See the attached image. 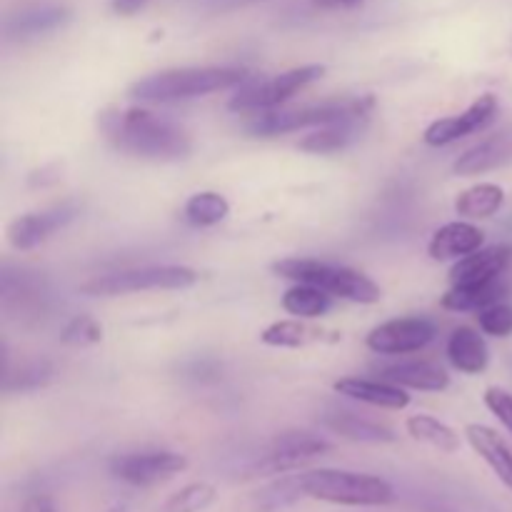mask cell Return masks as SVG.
Instances as JSON below:
<instances>
[{"instance_id":"6da1fadb","label":"cell","mask_w":512,"mask_h":512,"mask_svg":"<svg viewBox=\"0 0 512 512\" xmlns=\"http://www.w3.org/2000/svg\"><path fill=\"white\" fill-rule=\"evenodd\" d=\"M103 138L118 153L153 163H178L193 153V138L175 120L145 108H108L98 113Z\"/></svg>"},{"instance_id":"7a4b0ae2","label":"cell","mask_w":512,"mask_h":512,"mask_svg":"<svg viewBox=\"0 0 512 512\" xmlns=\"http://www.w3.org/2000/svg\"><path fill=\"white\" fill-rule=\"evenodd\" d=\"M250 75L238 65H188L145 75L130 85V98L140 103H180V100L205 98V95L235 90Z\"/></svg>"},{"instance_id":"3957f363","label":"cell","mask_w":512,"mask_h":512,"mask_svg":"<svg viewBox=\"0 0 512 512\" xmlns=\"http://www.w3.org/2000/svg\"><path fill=\"white\" fill-rule=\"evenodd\" d=\"M305 498L345 508H383L395 500V488L380 475L338 468H313L300 473Z\"/></svg>"},{"instance_id":"277c9868","label":"cell","mask_w":512,"mask_h":512,"mask_svg":"<svg viewBox=\"0 0 512 512\" xmlns=\"http://www.w3.org/2000/svg\"><path fill=\"white\" fill-rule=\"evenodd\" d=\"M273 273L278 278L293 280V283H308L315 288L325 290L328 295L348 303L375 305L383 298V290L360 270L348 268V265L328 263L318 258H283L273 263Z\"/></svg>"},{"instance_id":"5b68a950","label":"cell","mask_w":512,"mask_h":512,"mask_svg":"<svg viewBox=\"0 0 512 512\" xmlns=\"http://www.w3.org/2000/svg\"><path fill=\"white\" fill-rule=\"evenodd\" d=\"M373 95H355V98H335L318 105H305L298 110H268V113L250 115L245 130L255 138H275V135L298 133L308 128H323V125L338 123V120L358 118V115H373Z\"/></svg>"},{"instance_id":"8992f818","label":"cell","mask_w":512,"mask_h":512,"mask_svg":"<svg viewBox=\"0 0 512 512\" xmlns=\"http://www.w3.org/2000/svg\"><path fill=\"white\" fill-rule=\"evenodd\" d=\"M325 73H328L325 65L310 63L290 68L285 73L270 75V78H253L250 75L245 83H240L235 88L233 98L228 100V110L240 115L268 113V110H275L278 105L288 103L293 95H298L308 85L318 83Z\"/></svg>"},{"instance_id":"52a82bcc","label":"cell","mask_w":512,"mask_h":512,"mask_svg":"<svg viewBox=\"0 0 512 512\" xmlns=\"http://www.w3.org/2000/svg\"><path fill=\"white\" fill-rule=\"evenodd\" d=\"M198 280L200 275L188 265H145V268L95 275L80 285V293L93 298H118V295L153 293V290H188Z\"/></svg>"},{"instance_id":"ba28073f","label":"cell","mask_w":512,"mask_h":512,"mask_svg":"<svg viewBox=\"0 0 512 512\" xmlns=\"http://www.w3.org/2000/svg\"><path fill=\"white\" fill-rule=\"evenodd\" d=\"M333 445L325 438L313 433H305V430H285L278 433L268 445H265L263 453L253 460L250 465V475L255 478H278V475L293 473V470L305 468L313 460L323 458L325 453H330Z\"/></svg>"},{"instance_id":"9c48e42d","label":"cell","mask_w":512,"mask_h":512,"mask_svg":"<svg viewBox=\"0 0 512 512\" xmlns=\"http://www.w3.org/2000/svg\"><path fill=\"white\" fill-rule=\"evenodd\" d=\"M188 458L173 450H143L110 458L108 470L115 480L133 488H153L188 470Z\"/></svg>"},{"instance_id":"30bf717a","label":"cell","mask_w":512,"mask_h":512,"mask_svg":"<svg viewBox=\"0 0 512 512\" xmlns=\"http://www.w3.org/2000/svg\"><path fill=\"white\" fill-rule=\"evenodd\" d=\"M435 335H438V328L433 320L423 318V315H408V318H393L375 325L365 338V345L378 355L398 358V355H410L428 348Z\"/></svg>"},{"instance_id":"8fae6325","label":"cell","mask_w":512,"mask_h":512,"mask_svg":"<svg viewBox=\"0 0 512 512\" xmlns=\"http://www.w3.org/2000/svg\"><path fill=\"white\" fill-rule=\"evenodd\" d=\"M498 108V98H495L493 93L480 95V98L475 100V103H470L463 113L433 120L423 133L425 145H430V148H445V145L455 143V140L480 133V130H485L493 123L495 115H498Z\"/></svg>"},{"instance_id":"7c38bea8","label":"cell","mask_w":512,"mask_h":512,"mask_svg":"<svg viewBox=\"0 0 512 512\" xmlns=\"http://www.w3.org/2000/svg\"><path fill=\"white\" fill-rule=\"evenodd\" d=\"M78 218V205L75 203H60L48 210H38V213L18 215L5 228V238H8L10 248L15 250H33L43 245L53 233L63 230L70 220Z\"/></svg>"},{"instance_id":"4fadbf2b","label":"cell","mask_w":512,"mask_h":512,"mask_svg":"<svg viewBox=\"0 0 512 512\" xmlns=\"http://www.w3.org/2000/svg\"><path fill=\"white\" fill-rule=\"evenodd\" d=\"M343 340V333L333 328H323V325H313L310 320L303 318H288L275 320L268 328L260 333V343L268 348H283V350H300L308 345H335Z\"/></svg>"},{"instance_id":"5bb4252c","label":"cell","mask_w":512,"mask_h":512,"mask_svg":"<svg viewBox=\"0 0 512 512\" xmlns=\"http://www.w3.org/2000/svg\"><path fill=\"white\" fill-rule=\"evenodd\" d=\"M512 263V245H488L465 258L455 260L450 268V283L468 285V283H490L508 273Z\"/></svg>"},{"instance_id":"9a60e30c","label":"cell","mask_w":512,"mask_h":512,"mask_svg":"<svg viewBox=\"0 0 512 512\" xmlns=\"http://www.w3.org/2000/svg\"><path fill=\"white\" fill-rule=\"evenodd\" d=\"M333 390L343 398L355 400V403L373 405L380 410H405L410 405V395L400 385L388 383V380H370V378H340L335 380Z\"/></svg>"},{"instance_id":"2e32d148","label":"cell","mask_w":512,"mask_h":512,"mask_svg":"<svg viewBox=\"0 0 512 512\" xmlns=\"http://www.w3.org/2000/svg\"><path fill=\"white\" fill-rule=\"evenodd\" d=\"M510 163H512V130H500V133L488 135V138L480 140L478 145L465 150V153L453 163V173L463 175V178H473V175L490 173V170H498Z\"/></svg>"},{"instance_id":"e0dca14e","label":"cell","mask_w":512,"mask_h":512,"mask_svg":"<svg viewBox=\"0 0 512 512\" xmlns=\"http://www.w3.org/2000/svg\"><path fill=\"white\" fill-rule=\"evenodd\" d=\"M378 375L388 383L420 393H443L450 388V375L428 360H400V363L380 365Z\"/></svg>"},{"instance_id":"ac0fdd59","label":"cell","mask_w":512,"mask_h":512,"mask_svg":"<svg viewBox=\"0 0 512 512\" xmlns=\"http://www.w3.org/2000/svg\"><path fill=\"white\" fill-rule=\"evenodd\" d=\"M483 243L485 233L478 225H473L470 220H453V223H445L443 228L435 230L428 243V255L438 263L460 260L483 248Z\"/></svg>"},{"instance_id":"d6986e66","label":"cell","mask_w":512,"mask_h":512,"mask_svg":"<svg viewBox=\"0 0 512 512\" xmlns=\"http://www.w3.org/2000/svg\"><path fill=\"white\" fill-rule=\"evenodd\" d=\"M483 330H475L470 325H460L450 333L448 345H445V355H448L450 365L463 375H480L488 370L490 365V350L485 343Z\"/></svg>"},{"instance_id":"ffe728a7","label":"cell","mask_w":512,"mask_h":512,"mask_svg":"<svg viewBox=\"0 0 512 512\" xmlns=\"http://www.w3.org/2000/svg\"><path fill=\"white\" fill-rule=\"evenodd\" d=\"M465 440L470 443V448L485 460L490 470L498 475L500 483L505 488L512 490V450L510 445L495 433L493 428L488 425H480V423H470L465 425Z\"/></svg>"},{"instance_id":"44dd1931","label":"cell","mask_w":512,"mask_h":512,"mask_svg":"<svg viewBox=\"0 0 512 512\" xmlns=\"http://www.w3.org/2000/svg\"><path fill=\"white\" fill-rule=\"evenodd\" d=\"M368 123H370V115H358V118H348V120H338V123L323 125V128H318L315 133L305 135V138L298 143V148L305 150V153H315V155L338 153V150L350 148L355 140L363 138Z\"/></svg>"},{"instance_id":"7402d4cb","label":"cell","mask_w":512,"mask_h":512,"mask_svg":"<svg viewBox=\"0 0 512 512\" xmlns=\"http://www.w3.org/2000/svg\"><path fill=\"white\" fill-rule=\"evenodd\" d=\"M70 20V8L60 3H45V5H33V8L20 10L18 15L8 20L5 30L13 38H38V35L53 33V30L63 28Z\"/></svg>"},{"instance_id":"603a6c76","label":"cell","mask_w":512,"mask_h":512,"mask_svg":"<svg viewBox=\"0 0 512 512\" xmlns=\"http://www.w3.org/2000/svg\"><path fill=\"white\" fill-rule=\"evenodd\" d=\"M323 425L330 433L340 435L345 440H353V443H370V445H385L395 443L398 435L383 423H375V420L363 418V415L355 413H328L323 415Z\"/></svg>"},{"instance_id":"cb8c5ba5","label":"cell","mask_w":512,"mask_h":512,"mask_svg":"<svg viewBox=\"0 0 512 512\" xmlns=\"http://www.w3.org/2000/svg\"><path fill=\"white\" fill-rule=\"evenodd\" d=\"M505 278V275H503ZM490 280V283H468V285H453L448 293L443 295L440 305L453 313H480L488 305L500 303L508 293L505 280Z\"/></svg>"},{"instance_id":"d4e9b609","label":"cell","mask_w":512,"mask_h":512,"mask_svg":"<svg viewBox=\"0 0 512 512\" xmlns=\"http://www.w3.org/2000/svg\"><path fill=\"white\" fill-rule=\"evenodd\" d=\"M305 498L303 485H300V473L278 475V480L253 490L248 498L250 512H283L298 505Z\"/></svg>"},{"instance_id":"484cf974","label":"cell","mask_w":512,"mask_h":512,"mask_svg":"<svg viewBox=\"0 0 512 512\" xmlns=\"http://www.w3.org/2000/svg\"><path fill=\"white\" fill-rule=\"evenodd\" d=\"M405 430H408V435L413 440L430 445V448L440 450V453H458V450L463 448V440H460L458 430L450 428L443 420L433 418V415H410V418L405 420Z\"/></svg>"},{"instance_id":"4316f807","label":"cell","mask_w":512,"mask_h":512,"mask_svg":"<svg viewBox=\"0 0 512 512\" xmlns=\"http://www.w3.org/2000/svg\"><path fill=\"white\" fill-rule=\"evenodd\" d=\"M505 205V190L498 183H478L455 198V213L463 220L493 218Z\"/></svg>"},{"instance_id":"83f0119b","label":"cell","mask_w":512,"mask_h":512,"mask_svg":"<svg viewBox=\"0 0 512 512\" xmlns=\"http://www.w3.org/2000/svg\"><path fill=\"white\" fill-rule=\"evenodd\" d=\"M333 308V295L308 283H295L283 293V310L293 318L318 320Z\"/></svg>"},{"instance_id":"f1b7e54d","label":"cell","mask_w":512,"mask_h":512,"mask_svg":"<svg viewBox=\"0 0 512 512\" xmlns=\"http://www.w3.org/2000/svg\"><path fill=\"white\" fill-rule=\"evenodd\" d=\"M228 215V198L215 193V190H200V193L190 195L183 205V218L188 220L193 228H213V225L223 223Z\"/></svg>"},{"instance_id":"f546056e","label":"cell","mask_w":512,"mask_h":512,"mask_svg":"<svg viewBox=\"0 0 512 512\" xmlns=\"http://www.w3.org/2000/svg\"><path fill=\"white\" fill-rule=\"evenodd\" d=\"M218 500V488L213 483H188L175 490L158 512H205Z\"/></svg>"},{"instance_id":"4dcf8cb0","label":"cell","mask_w":512,"mask_h":512,"mask_svg":"<svg viewBox=\"0 0 512 512\" xmlns=\"http://www.w3.org/2000/svg\"><path fill=\"white\" fill-rule=\"evenodd\" d=\"M53 378V365L48 360H30V363L20 365L15 373L5 370V383L3 390L5 393H25V390H35V388H43V385L50 383Z\"/></svg>"},{"instance_id":"1f68e13d","label":"cell","mask_w":512,"mask_h":512,"mask_svg":"<svg viewBox=\"0 0 512 512\" xmlns=\"http://www.w3.org/2000/svg\"><path fill=\"white\" fill-rule=\"evenodd\" d=\"M100 340H103V325L93 315H75L60 330V343L68 348H88V345H98Z\"/></svg>"},{"instance_id":"d6a6232c","label":"cell","mask_w":512,"mask_h":512,"mask_svg":"<svg viewBox=\"0 0 512 512\" xmlns=\"http://www.w3.org/2000/svg\"><path fill=\"white\" fill-rule=\"evenodd\" d=\"M478 325L485 335L493 338H510L512 335V305L500 300V303L488 305L478 313Z\"/></svg>"},{"instance_id":"836d02e7","label":"cell","mask_w":512,"mask_h":512,"mask_svg":"<svg viewBox=\"0 0 512 512\" xmlns=\"http://www.w3.org/2000/svg\"><path fill=\"white\" fill-rule=\"evenodd\" d=\"M485 400V408L500 420L505 430L512 435V393L510 390L500 388V385H490L483 395Z\"/></svg>"},{"instance_id":"e575fe53","label":"cell","mask_w":512,"mask_h":512,"mask_svg":"<svg viewBox=\"0 0 512 512\" xmlns=\"http://www.w3.org/2000/svg\"><path fill=\"white\" fill-rule=\"evenodd\" d=\"M20 512H55V500L45 493H35L25 498Z\"/></svg>"},{"instance_id":"d590c367","label":"cell","mask_w":512,"mask_h":512,"mask_svg":"<svg viewBox=\"0 0 512 512\" xmlns=\"http://www.w3.org/2000/svg\"><path fill=\"white\" fill-rule=\"evenodd\" d=\"M150 0H110V5H113V10L118 15H123V18H130V15L140 13V10L148 5Z\"/></svg>"},{"instance_id":"8d00e7d4","label":"cell","mask_w":512,"mask_h":512,"mask_svg":"<svg viewBox=\"0 0 512 512\" xmlns=\"http://www.w3.org/2000/svg\"><path fill=\"white\" fill-rule=\"evenodd\" d=\"M313 3L323 10H338V8H350V5L360 3V0H313Z\"/></svg>"},{"instance_id":"74e56055","label":"cell","mask_w":512,"mask_h":512,"mask_svg":"<svg viewBox=\"0 0 512 512\" xmlns=\"http://www.w3.org/2000/svg\"><path fill=\"white\" fill-rule=\"evenodd\" d=\"M108 512H130V510L125 508V505H113V508H110Z\"/></svg>"}]
</instances>
